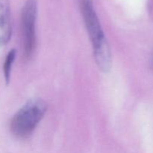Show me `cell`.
Wrapping results in <instances>:
<instances>
[{
  "label": "cell",
  "instance_id": "obj_1",
  "mask_svg": "<svg viewBox=\"0 0 153 153\" xmlns=\"http://www.w3.org/2000/svg\"><path fill=\"white\" fill-rule=\"evenodd\" d=\"M81 10L92 43L96 63L102 71L108 72L111 68V52L92 0H81Z\"/></svg>",
  "mask_w": 153,
  "mask_h": 153
},
{
  "label": "cell",
  "instance_id": "obj_2",
  "mask_svg": "<svg viewBox=\"0 0 153 153\" xmlns=\"http://www.w3.org/2000/svg\"><path fill=\"white\" fill-rule=\"evenodd\" d=\"M47 110V105L41 99H32L27 102L13 117L10 131L20 138L27 137L34 131Z\"/></svg>",
  "mask_w": 153,
  "mask_h": 153
},
{
  "label": "cell",
  "instance_id": "obj_3",
  "mask_svg": "<svg viewBox=\"0 0 153 153\" xmlns=\"http://www.w3.org/2000/svg\"><path fill=\"white\" fill-rule=\"evenodd\" d=\"M37 4L36 0H27L24 4L21 15L22 44L24 57L30 59L36 47V19Z\"/></svg>",
  "mask_w": 153,
  "mask_h": 153
},
{
  "label": "cell",
  "instance_id": "obj_4",
  "mask_svg": "<svg viewBox=\"0 0 153 153\" xmlns=\"http://www.w3.org/2000/svg\"><path fill=\"white\" fill-rule=\"evenodd\" d=\"M11 31L9 0H0V46L9 41Z\"/></svg>",
  "mask_w": 153,
  "mask_h": 153
},
{
  "label": "cell",
  "instance_id": "obj_5",
  "mask_svg": "<svg viewBox=\"0 0 153 153\" xmlns=\"http://www.w3.org/2000/svg\"><path fill=\"white\" fill-rule=\"evenodd\" d=\"M16 52L14 49H11L8 52L7 55H6L5 60L3 64V74H4V81L6 84H9L10 80V74H11L12 66L14 62L15 58H16Z\"/></svg>",
  "mask_w": 153,
  "mask_h": 153
}]
</instances>
